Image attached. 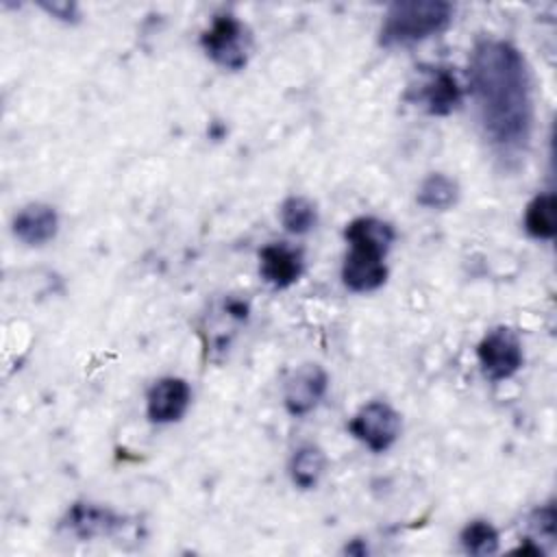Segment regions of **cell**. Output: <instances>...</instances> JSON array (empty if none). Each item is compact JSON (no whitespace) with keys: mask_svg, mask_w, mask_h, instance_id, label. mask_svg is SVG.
Wrapping results in <instances>:
<instances>
[{"mask_svg":"<svg viewBox=\"0 0 557 557\" xmlns=\"http://www.w3.org/2000/svg\"><path fill=\"white\" fill-rule=\"evenodd\" d=\"M468 83L490 144L505 157L520 154L533 126L531 81L520 50L505 39H479L470 52Z\"/></svg>","mask_w":557,"mask_h":557,"instance_id":"1","label":"cell"},{"mask_svg":"<svg viewBox=\"0 0 557 557\" xmlns=\"http://www.w3.org/2000/svg\"><path fill=\"white\" fill-rule=\"evenodd\" d=\"M453 7L442 0L394 2L385 11L379 44L385 48L411 46L431 35H437L450 24Z\"/></svg>","mask_w":557,"mask_h":557,"instance_id":"2","label":"cell"},{"mask_svg":"<svg viewBox=\"0 0 557 557\" xmlns=\"http://www.w3.org/2000/svg\"><path fill=\"white\" fill-rule=\"evenodd\" d=\"M200 44H202L207 57H211V61L224 70L237 72L248 63L250 33L231 13L215 15L211 26L202 33Z\"/></svg>","mask_w":557,"mask_h":557,"instance_id":"3","label":"cell"},{"mask_svg":"<svg viewBox=\"0 0 557 557\" xmlns=\"http://www.w3.org/2000/svg\"><path fill=\"white\" fill-rule=\"evenodd\" d=\"M418 87H409L407 100L422 107L429 115H448L461 102V87L446 67H422Z\"/></svg>","mask_w":557,"mask_h":557,"instance_id":"4","label":"cell"},{"mask_svg":"<svg viewBox=\"0 0 557 557\" xmlns=\"http://www.w3.org/2000/svg\"><path fill=\"white\" fill-rule=\"evenodd\" d=\"M481 368L487 379L503 381L513 376L524 361L522 344L518 335L507 326H496L485 333L476 348Z\"/></svg>","mask_w":557,"mask_h":557,"instance_id":"5","label":"cell"},{"mask_svg":"<svg viewBox=\"0 0 557 557\" xmlns=\"http://www.w3.org/2000/svg\"><path fill=\"white\" fill-rule=\"evenodd\" d=\"M348 429L370 450L383 453L400 435V416L387 403L372 400L355 413Z\"/></svg>","mask_w":557,"mask_h":557,"instance_id":"6","label":"cell"},{"mask_svg":"<svg viewBox=\"0 0 557 557\" xmlns=\"http://www.w3.org/2000/svg\"><path fill=\"white\" fill-rule=\"evenodd\" d=\"M326 385L329 376L318 363L300 366L285 383V409L292 416L309 413L322 400Z\"/></svg>","mask_w":557,"mask_h":557,"instance_id":"7","label":"cell"},{"mask_svg":"<svg viewBox=\"0 0 557 557\" xmlns=\"http://www.w3.org/2000/svg\"><path fill=\"white\" fill-rule=\"evenodd\" d=\"M191 400L189 385L178 376H165L157 381L146 398V413L150 422L168 424L183 418Z\"/></svg>","mask_w":557,"mask_h":557,"instance_id":"8","label":"cell"},{"mask_svg":"<svg viewBox=\"0 0 557 557\" xmlns=\"http://www.w3.org/2000/svg\"><path fill=\"white\" fill-rule=\"evenodd\" d=\"M385 255L359 246H350V252L342 265V281L350 292H374L387 278Z\"/></svg>","mask_w":557,"mask_h":557,"instance_id":"9","label":"cell"},{"mask_svg":"<svg viewBox=\"0 0 557 557\" xmlns=\"http://www.w3.org/2000/svg\"><path fill=\"white\" fill-rule=\"evenodd\" d=\"M261 276L276 289L294 285L302 274V257L287 244H270L261 248Z\"/></svg>","mask_w":557,"mask_h":557,"instance_id":"10","label":"cell"},{"mask_svg":"<svg viewBox=\"0 0 557 557\" xmlns=\"http://www.w3.org/2000/svg\"><path fill=\"white\" fill-rule=\"evenodd\" d=\"M59 218L50 205H28L13 220V233L28 246H41L57 235Z\"/></svg>","mask_w":557,"mask_h":557,"instance_id":"11","label":"cell"},{"mask_svg":"<svg viewBox=\"0 0 557 557\" xmlns=\"http://www.w3.org/2000/svg\"><path fill=\"white\" fill-rule=\"evenodd\" d=\"M65 524L81 540H91L98 535H111L120 527V518L104 507L91 503H76L67 511Z\"/></svg>","mask_w":557,"mask_h":557,"instance_id":"12","label":"cell"},{"mask_svg":"<svg viewBox=\"0 0 557 557\" xmlns=\"http://www.w3.org/2000/svg\"><path fill=\"white\" fill-rule=\"evenodd\" d=\"M344 237L350 246H359V248H368V250H376L381 255H387L392 242H394V228L392 224L379 220V218H357L352 220L346 231Z\"/></svg>","mask_w":557,"mask_h":557,"instance_id":"13","label":"cell"},{"mask_svg":"<svg viewBox=\"0 0 557 557\" xmlns=\"http://www.w3.org/2000/svg\"><path fill=\"white\" fill-rule=\"evenodd\" d=\"M555 211L557 200L555 194H537L524 211V228L535 239H553L555 237Z\"/></svg>","mask_w":557,"mask_h":557,"instance_id":"14","label":"cell"},{"mask_svg":"<svg viewBox=\"0 0 557 557\" xmlns=\"http://www.w3.org/2000/svg\"><path fill=\"white\" fill-rule=\"evenodd\" d=\"M324 453L313 446V444H305L300 446L294 457H292V463H289V472H292V481L302 487V490H311L318 479L322 476L324 472Z\"/></svg>","mask_w":557,"mask_h":557,"instance_id":"15","label":"cell"},{"mask_svg":"<svg viewBox=\"0 0 557 557\" xmlns=\"http://www.w3.org/2000/svg\"><path fill=\"white\" fill-rule=\"evenodd\" d=\"M457 196H459L457 183L450 176L435 172L422 181V185L418 189V205H422L426 209L444 211L457 202Z\"/></svg>","mask_w":557,"mask_h":557,"instance_id":"16","label":"cell"},{"mask_svg":"<svg viewBox=\"0 0 557 557\" xmlns=\"http://www.w3.org/2000/svg\"><path fill=\"white\" fill-rule=\"evenodd\" d=\"M318 222V211L315 205L305 198V196H289L283 200L281 205V224L285 226V231L302 235L307 231H311Z\"/></svg>","mask_w":557,"mask_h":557,"instance_id":"17","label":"cell"},{"mask_svg":"<svg viewBox=\"0 0 557 557\" xmlns=\"http://www.w3.org/2000/svg\"><path fill=\"white\" fill-rule=\"evenodd\" d=\"M459 540L468 555L485 557V555H494L498 550V533L485 520H472L470 524H466Z\"/></svg>","mask_w":557,"mask_h":557,"instance_id":"18","label":"cell"},{"mask_svg":"<svg viewBox=\"0 0 557 557\" xmlns=\"http://www.w3.org/2000/svg\"><path fill=\"white\" fill-rule=\"evenodd\" d=\"M41 7H44L48 13L61 17V20H65V22L76 17V4H74V2H41Z\"/></svg>","mask_w":557,"mask_h":557,"instance_id":"19","label":"cell"}]
</instances>
